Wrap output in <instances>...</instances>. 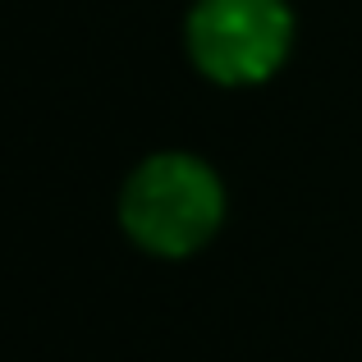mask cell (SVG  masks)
<instances>
[{
  "mask_svg": "<svg viewBox=\"0 0 362 362\" xmlns=\"http://www.w3.org/2000/svg\"><path fill=\"white\" fill-rule=\"evenodd\" d=\"M225 221V188L206 160L188 151L147 156L119 193V225L142 252L188 257L216 239Z\"/></svg>",
  "mask_w": 362,
  "mask_h": 362,
  "instance_id": "6da1fadb",
  "label": "cell"
},
{
  "mask_svg": "<svg viewBox=\"0 0 362 362\" xmlns=\"http://www.w3.org/2000/svg\"><path fill=\"white\" fill-rule=\"evenodd\" d=\"M184 42L193 64L221 88H252L284 64L293 14L284 0H197Z\"/></svg>",
  "mask_w": 362,
  "mask_h": 362,
  "instance_id": "7a4b0ae2",
  "label": "cell"
}]
</instances>
